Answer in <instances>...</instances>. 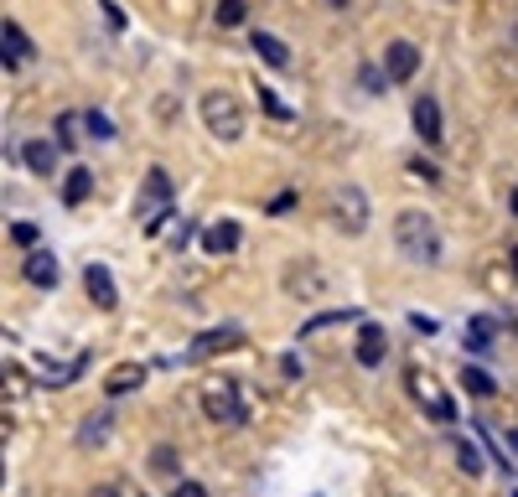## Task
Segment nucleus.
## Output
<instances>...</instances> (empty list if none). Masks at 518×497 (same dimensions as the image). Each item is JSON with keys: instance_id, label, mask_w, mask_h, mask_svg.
<instances>
[{"instance_id": "obj_1", "label": "nucleus", "mask_w": 518, "mask_h": 497, "mask_svg": "<svg viewBox=\"0 0 518 497\" xmlns=\"http://www.w3.org/2000/svg\"><path fill=\"white\" fill-rule=\"evenodd\" d=\"M394 244L410 264H435L441 260V223L420 207H404L394 218Z\"/></svg>"}, {"instance_id": "obj_2", "label": "nucleus", "mask_w": 518, "mask_h": 497, "mask_svg": "<svg viewBox=\"0 0 518 497\" xmlns=\"http://www.w3.org/2000/svg\"><path fill=\"white\" fill-rule=\"evenodd\" d=\"M197 109H203V124H208V135H213V140L234 146V140L244 135V104H239L228 88H208Z\"/></svg>"}, {"instance_id": "obj_3", "label": "nucleus", "mask_w": 518, "mask_h": 497, "mask_svg": "<svg viewBox=\"0 0 518 497\" xmlns=\"http://www.w3.org/2000/svg\"><path fill=\"white\" fill-rule=\"evenodd\" d=\"M171 197H177V187H171V176L161 172V166H151L146 172V181H140V197H135V212H140V223L146 228H161V218L171 212Z\"/></svg>"}, {"instance_id": "obj_4", "label": "nucleus", "mask_w": 518, "mask_h": 497, "mask_svg": "<svg viewBox=\"0 0 518 497\" xmlns=\"http://www.w3.org/2000/svg\"><path fill=\"white\" fill-rule=\"evenodd\" d=\"M203 410H208V420H213V425H223V430H234V425H244V420H249L244 394H239L228 379H218V383H208V389H203Z\"/></svg>"}, {"instance_id": "obj_5", "label": "nucleus", "mask_w": 518, "mask_h": 497, "mask_svg": "<svg viewBox=\"0 0 518 497\" xmlns=\"http://www.w3.org/2000/svg\"><path fill=\"white\" fill-rule=\"evenodd\" d=\"M332 223L342 228L347 238H358L368 228V192L363 187H353V181H342L332 192Z\"/></svg>"}, {"instance_id": "obj_6", "label": "nucleus", "mask_w": 518, "mask_h": 497, "mask_svg": "<svg viewBox=\"0 0 518 497\" xmlns=\"http://www.w3.org/2000/svg\"><path fill=\"white\" fill-rule=\"evenodd\" d=\"M404 389H410V394H415V399L426 405L430 420H441V425H451V420H457V405H451V399L441 394V383L430 379V373H404Z\"/></svg>"}, {"instance_id": "obj_7", "label": "nucleus", "mask_w": 518, "mask_h": 497, "mask_svg": "<svg viewBox=\"0 0 518 497\" xmlns=\"http://www.w3.org/2000/svg\"><path fill=\"white\" fill-rule=\"evenodd\" d=\"M415 73H420V47L404 42V36L389 42V47H384V78H389V84H410Z\"/></svg>"}, {"instance_id": "obj_8", "label": "nucleus", "mask_w": 518, "mask_h": 497, "mask_svg": "<svg viewBox=\"0 0 518 497\" xmlns=\"http://www.w3.org/2000/svg\"><path fill=\"white\" fill-rule=\"evenodd\" d=\"M239 342H244V332H239V326L197 332V337H192V348H187V357H192V363H203V357H218V352H234Z\"/></svg>"}, {"instance_id": "obj_9", "label": "nucleus", "mask_w": 518, "mask_h": 497, "mask_svg": "<svg viewBox=\"0 0 518 497\" xmlns=\"http://www.w3.org/2000/svg\"><path fill=\"white\" fill-rule=\"evenodd\" d=\"M322 291H327V280H322V269H316L311 260L285 264V295H296V301H316Z\"/></svg>"}, {"instance_id": "obj_10", "label": "nucleus", "mask_w": 518, "mask_h": 497, "mask_svg": "<svg viewBox=\"0 0 518 497\" xmlns=\"http://www.w3.org/2000/svg\"><path fill=\"white\" fill-rule=\"evenodd\" d=\"M84 291H89V301L99 306V311H115V306H120V291H115V275H109L104 264H89V269H84Z\"/></svg>"}, {"instance_id": "obj_11", "label": "nucleus", "mask_w": 518, "mask_h": 497, "mask_svg": "<svg viewBox=\"0 0 518 497\" xmlns=\"http://www.w3.org/2000/svg\"><path fill=\"white\" fill-rule=\"evenodd\" d=\"M0 58H5V73H11V68H21V62H31L36 58V47H31V36L21 27H16V21H5V27H0Z\"/></svg>"}, {"instance_id": "obj_12", "label": "nucleus", "mask_w": 518, "mask_h": 497, "mask_svg": "<svg viewBox=\"0 0 518 497\" xmlns=\"http://www.w3.org/2000/svg\"><path fill=\"white\" fill-rule=\"evenodd\" d=\"M358 363H363V368H379V363H384V352H389V337H384V326L379 322H363L358 326Z\"/></svg>"}, {"instance_id": "obj_13", "label": "nucleus", "mask_w": 518, "mask_h": 497, "mask_svg": "<svg viewBox=\"0 0 518 497\" xmlns=\"http://www.w3.org/2000/svg\"><path fill=\"white\" fill-rule=\"evenodd\" d=\"M239 238H244V228H239L234 218H218V223L203 228V249H208V254H234V249H239Z\"/></svg>"}, {"instance_id": "obj_14", "label": "nucleus", "mask_w": 518, "mask_h": 497, "mask_svg": "<svg viewBox=\"0 0 518 497\" xmlns=\"http://www.w3.org/2000/svg\"><path fill=\"white\" fill-rule=\"evenodd\" d=\"M410 115H415V135H420L426 146H441V104H435L430 93L415 99V109H410Z\"/></svg>"}, {"instance_id": "obj_15", "label": "nucleus", "mask_w": 518, "mask_h": 497, "mask_svg": "<svg viewBox=\"0 0 518 497\" xmlns=\"http://www.w3.org/2000/svg\"><path fill=\"white\" fill-rule=\"evenodd\" d=\"M146 383V363H120V368H109L104 373V394L109 399H120V394H135Z\"/></svg>"}, {"instance_id": "obj_16", "label": "nucleus", "mask_w": 518, "mask_h": 497, "mask_svg": "<svg viewBox=\"0 0 518 497\" xmlns=\"http://www.w3.org/2000/svg\"><path fill=\"white\" fill-rule=\"evenodd\" d=\"M21 275H27L36 291H47V285H58V260H52L47 249H31L27 264H21Z\"/></svg>"}, {"instance_id": "obj_17", "label": "nucleus", "mask_w": 518, "mask_h": 497, "mask_svg": "<svg viewBox=\"0 0 518 497\" xmlns=\"http://www.w3.org/2000/svg\"><path fill=\"white\" fill-rule=\"evenodd\" d=\"M58 150L62 146H52V140H27V150H21V156H27V166L36 176H52V172H58Z\"/></svg>"}, {"instance_id": "obj_18", "label": "nucleus", "mask_w": 518, "mask_h": 497, "mask_svg": "<svg viewBox=\"0 0 518 497\" xmlns=\"http://www.w3.org/2000/svg\"><path fill=\"white\" fill-rule=\"evenodd\" d=\"M249 47L270 62V68H291V47H285L280 36H270V31H254V36H249Z\"/></svg>"}, {"instance_id": "obj_19", "label": "nucleus", "mask_w": 518, "mask_h": 497, "mask_svg": "<svg viewBox=\"0 0 518 497\" xmlns=\"http://www.w3.org/2000/svg\"><path fill=\"white\" fill-rule=\"evenodd\" d=\"M89 192H93V172H89V166H73V172L62 176V203H68V207L89 203Z\"/></svg>"}, {"instance_id": "obj_20", "label": "nucleus", "mask_w": 518, "mask_h": 497, "mask_svg": "<svg viewBox=\"0 0 518 497\" xmlns=\"http://www.w3.org/2000/svg\"><path fill=\"white\" fill-rule=\"evenodd\" d=\"M461 383H466V394H477V399H492V394H498L492 373H482L477 363H466V368H461Z\"/></svg>"}, {"instance_id": "obj_21", "label": "nucleus", "mask_w": 518, "mask_h": 497, "mask_svg": "<svg viewBox=\"0 0 518 497\" xmlns=\"http://www.w3.org/2000/svg\"><path fill=\"white\" fill-rule=\"evenodd\" d=\"M84 130H89V124H84V115H62V119H58V146H62V150H73Z\"/></svg>"}, {"instance_id": "obj_22", "label": "nucleus", "mask_w": 518, "mask_h": 497, "mask_svg": "<svg viewBox=\"0 0 518 497\" xmlns=\"http://www.w3.org/2000/svg\"><path fill=\"white\" fill-rule=\"evenodd\" d=\"M109 430H115V425H109V414H99V420H89V425L78 430V445H104Z\"/></svg>"}, {"instance_id": "obj_23", "label": "nucleus", "mask_w": 518, "mask_h": 497, "mask_svg": "<svg viewBox=\"0 0 518 497\" xmlns=\"http://www.w3.org/2000/svg\"><path fill=\"white\" fill-rule=\"evenodd\" d=\"M457 467L466 471V477H477V471H482V451H477L472 440H457Z\"/></svg>"}, {"instance_id": "obj_24", "label": "nucleus", "mask_w": 518, "mask_h": 497, "mask_svg": "<svg viewBox=\"0 0 518 497\" xmlns=\"http://www.w3.org/2000/svg\"><path fill=\"white\" fill-rule=\"evenodd\" d=\"M249 16V0H218V27H239Z\"/></svg>"}, {"instance_id": "obj_25", "label": "nucleus", "mask_w": 518, "mask_h": 497, "mask_svg": "<svg viewBox=\"0 0 518 497\" xmlns=\"http://www.w3.org/2000/svg\"><path fill=\"white\" fill-rule=\"evenodd\" d=\"M84 124H89V135H93V140H115V124L99 115V109H89V115H84Z\"/></svg>"}, {"instance_id": "obj_26", "label": "nucleus", "mask_w": 518, "mask_h": 497, "mask_svg": "<svg viewBox=\"0 0 518 497\" xmlns=\"http://www.w3.org/2000/svg\"><path fill=\"white\" fill-rule=\"evenodd\" d=\"M11 244H16V249H36V223H11Z\"/></svg>"}, {"instance_id": "obj_27", "label": "nucleus", "mask_w": 518, "mask_h": 497, "mask_svg": "<svg viewBox=\"0 0 518 497\" xmlns=\"http://www.w3.org/2000/svg\"><path fill=\"white\" fill-rule=\"evenodd\" d=\"M259 104H265V115H270V119H291V109H285V104L275 99L270 88H259Z\"/></svg>"}, {"instance_id": "obj_28", "label": "nucleus", "mask_w": 518, "mask_h": 497, "mask_svg": "<svg viewBox=\"0 0 518 497\" xmlns=\"http://www.w3.org/2000/svg\"><path fill=\"white\" fill-rule=\"evenodd\" d=\"M151 467H155V471H177V456H171V445H155V451H151Z\"/></svg>"}, {"instance_id": "obj_29", "label": "nucleus", "mask_w": 518, "mask_h": 497, "mask_svg": "<svg viewBox=\"0 0 518 497\" xmlns=\"http://www.w3.org/2000/svg\"><path fill=\"white\" fill-rule=\"evenodd\" d=\"M171 497H208V487H203V482H177Z\"/></svg>"}, {"instance_id": "obj_30", "label": "nucleus", "mask_w": 518, "mask_h": 497, "mask_svg": "<svg viewBox=\"0 0 518 497\" xmlns=\"http://www.w3.org/2000/svg\"><path fill=\"white\" fill-rule=\"evenodd\" d=\"M291 207H296V192H280V197H275V203H270V212H275V218H280V212H291Z\"/></svg>"}, {"instance_id": "obj_31", "label": "nucleus", "mask_w": 518, "mask_h": 497, "mask_svg": "<svg viewBox=\"0 0 518 497\" xmlns=\"http://www.w3.org/2000/svg\"><path fill=\"white\" fill-rule=\"evenodd\" d=\"M410 322H415V332H426V337H430V332H435V317H420V311H415Z\"/></svg>"}, {"instance_id": "obj_32", "label": "nucleus", "mask_w": 518, "mask_h": 497, "mask_svg": "<svg viewBox=\"0 0 518 497\" xmlns=\"http://www.w3.org/2000/svg\"><path fill=\"white\" fill-rule=\"evenodd\" d=\"M89 497H120V487H115V482H104V487H93Z\"/></svg>"}, {"instance_id": "obj_33", "label": "nucleus", "mask_w": 518, "mask_h": 497, "mask_svg": "<svg viewBox=\"0 0 518 497\" xmlns=\"http://www.w3.org/2000/svg\"><path fill=\"white\" fill-rule=\"evenodd\" d=\"M508 445H514V451H518V430H508Z\"/></svg>"}, {"instance_id": "obj_34", "label": "nucleus", "mask_w": 518, "mask_h": 497, "mask_svg": "<svg viewBox=\"0 0 518 497\" xmlns=\"http://www.w3.org/2000/svg\"><path fill=\"white\" fill-rule=\"evenodd\" d=\"M508 260H514V275H518V249H514V254H508Z\"/></svg>"}, {"instance_id": "obj_35", "label": "nucleus", "mask_w": 518, "mask_h": 497, "mask_svg": "<svg viewBox=\"0 0 518 497\" xmlns=\"http://www.w3.org/2000/svg\"><path fill=\"white\" fill-rule=\"evenodd\" d=\"M514 212H518V187H514Z\"/></svg>"}, {"instance_id": "obj_36", "label": "nucleus", "mask_w": 518, "mask_h": 497, "mask_svg": "<svg viewBox=\"0 0 518 497\" xmlns=\"http://www.w3.org/2000/svg\"><path fill=\"white\" fill-rule=\"evenodd\" d=\"M327 5H347V0H327Z\"/></svg>"}, {"instance_id": "obj_37", "label": "nucleus", "mask_w": 518, "mask_h": 497, "mask_svg": "<svg viewBox=\"0 0 518 497\" xmlns=\"http://www.w3.org/2000/svg\"><path fill=\"white\" fill-rule=\"evenodd\" d=\"M514 497H518V493H514Z\"/></svg>"}]
</instances>
